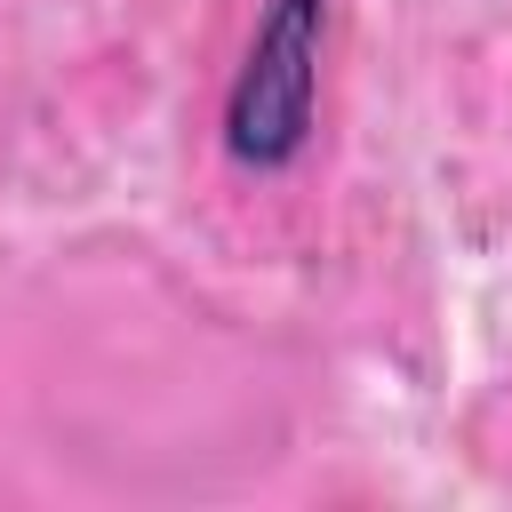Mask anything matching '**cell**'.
<instances>
[{
	"label": "cell",
	"mask_w": 512,
	"mask_h": 512,
	"mask_svg": "<svg viewBox=\"0 0 512 512\" xmlns=\"http://www.w3.org/2000/svg\"><path fill=\"white\" fill-rule=\"evenodd\" d=\"M320 40H328V0H264L256 40L224 96V152L240 168H288L304 152L320 104Z\"/></svg>",
	"instance_id": "1"
}]
</instances>
